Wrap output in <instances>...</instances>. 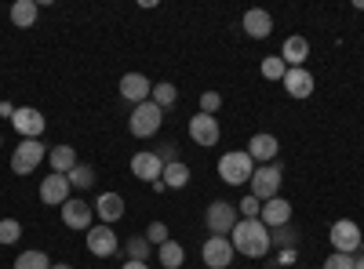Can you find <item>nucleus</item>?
Segmentation results:
<instances>
[{"mask_svg": "<svg viewBox=\"0 0 364 269\" xmlns=\"http://www.w3.org/2000/svg\"><path fill=\"white\" fill-rule=\"evenodd\" d=\"M230 244L245 258H266L269 255V229L259 219H240L230 233Z\"/></svg>", "mask_w": 364, "mask_h": 269, "instance_id": "nucleus-1", "label": "nucleus"}, {"mask_svg": "<svg viewBox=\"0 0 364 269\" xmlns=\"http://www.w3.org/2000/svg\"><path fill=\"white\" fill-rule=\"evenodd\" d=\"M219 175H223L226 186H245L255 175V160L248 157V149H233V153L219 157Z\"/></svg>", "mask_w": 364, "mask_h": 269, "instance_id": "nucleus-2", "label": "nucleus"}, {"mask_svg": "<svg viewBox=\"0 0 364 269\" xmlns=\"http://www.w3.org/2000/svg\"><path fill=\"white\" fill-rule=\"evenodd\" d=\"M48 160V146L41 138H22L11 153V175H33Z\"/></svg>", "mask_w": 364, "mask_h": 269, "instance_id": "nucleus-3", "label": "nucleus"}, {"mask_svg": "<svg viewBox=\"0 0 364 269\" xmlns=\"http://www.w3.org/2000/svg\"><path fill=\"white\" fill-rule=\"evenodd\" d=\"M161 124H164V109L154 106V99L142 102V106H135L132 116H128V131H132L135 138H154V135L161 131Z\"/></svg>", "mask_w": 364, "mask_h": 269, "instance_id": "nucleus-4", "label": "nucleus"}, {"mask_svg": "<svg viewBox=\"0 0 364 269\" xmlns=\"http://www.w3.org/2000/svg\"><path fill=\"white\" fill-rule=\"evenodd\" d=\"M204 222H208L211 236H230L233 226L240 222V212H237V204H230V200H211L208 212H204Z\"/></svg>", "mask_w": 364, "mask_h": 269, "instance_id": "nucleus-5", "label": "nucleus"}, {"mask_svg": "<svg viewBox=\"0 0 364 269\" xmlns=\"http://www.w3.org/2000/svg\"><path fill=\"white\" fill-rule=\"evenodd\" d=\"M281 164H262V168H255V175H252V197H259L262 204L266 200H273V197H281Z\"/></svg>", "mask_w": 364, "mask_h": 269, "instance_id": "nucleus-6", "label": "nucleus"}, {"mask_svg": "<svg viewBox=\"0 0 364 269\" xmlns=\"http://www.w3.org/2000/svg\"><path fill=\"white\" fill-rule=\"evenodd\" d=\"M233 255H237V251H233V244H230V236H208L204 248H200V258H204L208 269H230Z\"/></svg>", "mask_w": 364, "mask_h": 269, "instance_id": "nucleus-7", "label": "nucleus"}, {"mask_svg": "<svg viewBox=\"0 0 364 269\" xmlns=\"http://www.w3.org/2000/svg\"><path fill=\"white\" fill-rule=\"evenodd\" d=\"M360 229H357V222H350V219H339L336 226L328 229V241H331V248L336 251H343V255H353L357 248H360Z\"/></svg>", "mask_w": 364, "mask_h": 269, "instance_id": "nucleus-8", "label": "nucleus"}, {"mask_svg": "<svg viewBox=\"0 0 364 269\" xmlns=\"http://www.w3.org/2000/svg\"><path fill=\"white\" fill-rule=\"evenodd\" d=\"M63 222L70 226V229H77V233H87L91 229V219H95V207H91L87 200H80V197H70L63 207Z\"/></svg>", "mask_w": 364, "mask_h": 269, "instance_id": "nucleus-9", "label": "nucleus"}, {"mask_svg": "<svg viewBox=\"0 0 364 269\" xmlns=\"http://www.w3.org/2000/svg\"><path fill=\"white\" fill-rule=\"evenodd\" d=\"M149 95H154L149 77H142V73H124V77H120V99H124V102L142 106V102H149Z\"/></svg>", "mask_w": 364, "mask_h": 269, "instance_id": "nucleus-10", "label": "nucleus"}, {"mask_svg": "<svg viewBox=\"0 0 364 269\" xmlns=\"http://www.w3.org/2000/svg\"><path fill=\"white\" fill-rule=\"evenodd\" d=\"M190 138L197 142V146H219V138H223V128H219V121L215 116H208V113H197L193 121H190Z\"/></svg>", "mask_w": 364, "mask_h": 269, "instance_id": "nucleus-11", "label": "nucleus"}, {"mask_svg": "<svg viewBox=\"0 0 364 269\" xmlns=\"http://www.w3.org/2000/svg\"><path fill=\"white\" fill-rule=\"evenodd\" d=\"M11 128H15L22 138H41V135H44V113L33 109V106H22V109H15V116H11Z\"/></svg>", "mask_w": 364, "mask_h": 269, "instance_id": "nucleus-12", "label": "nucleus"}, {"mask_svg": "<svg viewBox=\"0 0 364 269\" xmlns=\"http://www.w3.org/2000/svg\"><path fill=\"white\" fill-rule=\"evenodd\" d=\"M70 193H73V186H70V178L66 175H48L44 182H41V204H51V207H63L66 200H70Z\"/></svg>", "mask_w": 364, "mask_h": 269, "instance_id": "nucleus-13", "label": "nucleus"}, {"mask_svg": "<svg viewBox=\"0 0 364 269\" xmlns=\"http://www.w3.org/2000/svg\"><path fill=\"white\" fill-rule=\"evenodd\" d=\"M117 233L109 229V226H91L87 229V251L95 255V258H109V255H117Z\"/></svg>", "mask_w": 364, "mask_h": 269, "instance_id": "nucleus-14", "label": "nucleus"}, {"mask_svg": "<svg viewBox=\"0 0 364 269\" xmlns=\"http://www.w3.org/2000/svg\"><path fill=\"white\" fill-rule=\"evenodd\" d=\"M132 175L142 178V182H157V178L164 175V164H161V157L154 153V149H142V153L132 157Z\"/></svg>", "mask_w": 364, "mask_h": 269, "instance_id": "nucleus-15", "label": "nucleus"}, {"mask_svg": "<svg viewBox=\"0 0 364 269\" xmlns=\"http://www.w3.org/2000/svg\"><path fill=\"white\" fill-rule=\"evenodd\" d=\"M259 222H262L266 229H281V226H288V222H291V204H288L284 197H273V200H266V204H262V215H259Z\"/></svg>", "mask_w": 364, "mask_h": 269, "instance_id": "nucleus-16", "label": "nucleus"}, {"mask_svg": "<svg viewBox=\"0 0 364 269\" xmlns=\"http://www.w3.org/2000/svg\"><path fill=\"white\" fill-rule=\"evenodd\" d=\"M277 149H281L277 135L259 131V135H252V142H248V157H252V160H259V164H273V157H277Z\"/></svg>", "mask_w": 364, "mask_h": 269, "instance_id": "nucleus-17", "label": "nucleus"}, {"mask_svg": "<svg viewBox=\"0 0 364 269\" xmlns=\"http://www.w3.org/2000/svg\"><path fill=\"white\" fill-rule=\"evenodd\" d=\"M245 33L252 37V40H266L269 33H273V15L269 11H262V8H252V11H245Z\"/></svg>", "mask_w": 364, "mask_h": 269, "instance_id": "nucleus-18", "label": "nucleus"}, {"mask_svg": "<svg viewBox=\"0 0 364 269\" xmlns=\"http://www.w3.org/2000/svg\"><path fill=\"white\" fill-rule=\"evenodd\" d=\"M281 58H284V66L288 70H302V62H306V58H310V40L306 37H288L284 40V48H281Z\"/></svg>", "mask_w": 364, "mask_h": 269, "instance_id": "nucleus-19", "label": "nucleus"}, {"mask_svg": "<svg viewBox=\"0 0 364 269\" xmlns=\"http://www.w3.org/2000/svg\"><path fill=\"white\" fill-rule=\"evenodd\" d=\"M281 84H284V92H288L291 99H310V95H314V77H310V70H288Z\"/></svg>", "mask_w": 364, "mask_h": 269, "instance_id": "nucleus-20", "label": "nucleus"}, {"mask_svg": "<svg viewBox=\"0 0 364 269\" xmlns=\"http://www.w3.org/2000/svg\"><path fill=\"white\" fill-rule=\"evenodd\" d=\"M48 164H51L55 175H70L80 160H77V149L63 142V146H51V149H48Z\"/></svg>", "mask_w": 364, "mask_h": 269, "instance_id": "nucleus-21", "label": "nucleus"}, {"mask_svg": "<svg viewBox=\"0 0 364 269\" xmlns=\"http://www.w3.org/2000/svg\"><path fill=\"white\" fill-rule=\"evenodd\" d=\"M95 215L102 219V226L124 219V197H120V193H102V197L95 200Z\"/></svg>", "mask_w": 364, "mask_h": 269, "instance_id": "nucleus-22", "label": "nucleus"}, {"mask_svg": "<svg viewBox=\"0 0 364 269\" xmlns=\"http://www.w3.org/2000/svg\"><path fill=\"white\" fill-rule=\"evenodd\" d=\"M37 15H41V4H37V0H15V4H11V22H15L18 29L37 26Z\"/></svg>", "mask_w": 364, "mask_h": 269, "instance_id": "nucleus-23", "label": "nucleus"}, {"mask_svg": "<svg viewBox=\"0 0 364 269\" xmlns=\"http://www.w3.org/2000/svg\"><path fill=\"white\" fill-rule=\"evenodd\" d=\"M164 186L168 190H182L190 182V168H186V160H175V164H164Z\"/></svg>", "mask_w": 364, "mask_h": 269, "instance_id": "nucleus-24", "label": "nucleus"}, {"mask_svg": "<svg viewBox=\"0 0 364 269\" xmlns=\"http://www.w3.org/2000/svg\"><path fill=\"white\" fill-rule=\"evenodd\" d=\"M157 258H161V265H164V269H178L182 262H186V248L175 244V241H168V244H161V248H157Z\"/></svg>", "mask_w": 364, "mask_h": 269, "instance_id": "nucleus-25", "label": "nucleus"}, {"mask_svg": "<svg viewBox=\"0 0 364 269\" xmlns=\"http://www.w3.org/2000/svg\"><path fill=\"white\" fill-rule=\"evenodd\" d=\"M269 248H281V251H299V233H295L291 226L269 229Z\"/></svg>", "mask_w": 364, "mask_h": 269, "instance_id": "nucleus-26", "label": "nucleus"}, {"mask_svg": "<svg viewBox=\"0 0 364 269\" xmlns=\"http://www.w3.org/2000/svg\"><path fill=\"white\" fill-rule=\"evenodd\" d=\"M11 269H51V258L44 255V251H22L18 258H15V265Z\"/></svg>", "mask_w": 364, "mask_h": 269, "instance_id": "nucleus-27", "label": "nucleus"}, {"mask_svg": "<svg viewBox=\"0 0 364 269\" xmlns=\"http://www.w3.org/2000/svg\"><path fill=\"white\" fill-rule=\"evenodd\" d=\"M66 178H70L73 190H91V186H95V168H91V164H77Z\"/></svg>", "mask_w": 364, "mask_h": 269, "instance_id": "nucleus-28", "label": "nucleus"}, {"mask_svg": "<svg viewBox=\"0 0 364 269\" xmlns=\"http://www.w3.org/2000/svg\"><path fill=\"white\" fill-rule=\"evenodd\" d=\"M149 99H154V106H161V109H171L175 106V99H178V87L175 84H154V95H149Z\"/></svg>", "mask_w": 364, "mask_h": 269, "instance_id": "nucleus-29", "label": "nucleus"}, {"mask_svg": "<svg viewBox=\"0 0 364 269\" xmlns=\"http://www.w3.org/2000/svg\"><path fill=\"white\" fill-rule=\"evenodd\" d=\"M149 251H154V244H149L146 236H132V241L124 244V255H128V262H146V258H149Z\"/></svg>", "mask_w": 364, "mask_h": 269, "instance_id": "nucleus-30", "label": "nucleus"}, {"mask_svg": "<svg viewBox=\"0 0 364 269\" xmlns=\"http://www.w3.org/2000/svg\"><path fill=\"white\" fill-rule=\"evenodd\" d=\"M262 77L266 80H284V73H288V66H284V58L281 55H269V58H262Z\"/></svg>", "mask_w": 364, "mask_h": 269, "instance_id": "nucleus-31", "label": "nucleus"}, {"mask_svg": "<svg viewBox=\"0 0 364 269\" xmlns=\"http://www.w3.org/2000/svg\"><path fill=\"white\" fill-rule=\"evenodd\" d=\"M18 236H22L18 219H0V244H18Z\"/></svg>", "mask_w": 364, "mask_h": 269, "instance_id": "nucleus-32", "label": "nucleus"}, {"mask_svg": "<svg viewBox=\"0 0 364 269\" xmlns=\"http://www.w3.org/2000/svg\"><path fill=\"white\" fill-rule=\"evenodd\" d=\"M142 236H146V241H149V244H157V248L171 241V236H168V226H164V222H149V229H146Z\"/></svg>", "mask_w": 364, "mask_h": 269, "instance_id": "nucleus-33", "label": "nucleus"}, {"mask_svg": "<svg viewBox=\"0 0 364 269\" xmlns=\"http://www.w3.org/2000/svg\"><path fill=\"white\" fill-rule=\"evenodd\" d=\"M219 109H223V95H219V92H204V95H200V113L215 116Z\"/></svg>", "mask_w": 364, "mask_h": 269, "instance_id": "nucleus-34", "label": "nucleus"}, {"mask_svg": "<svg viewBox=\"0 0 364 269\" xmlns=\"http://www.w3.org/2000/svg\"><path fill=\"white\" fill-rule=\"evenodd\" d=\"M262 215V200L259 197H245L240 200V219H259Z\"/></svg>", "mask_w": 364, "mask_h": 269, "instance_id": "nucleus-35", "label": "nucleus"}, {"mask_svg": "<svg viewBox=\"0 0 364 269\" xmlns=\"http://www.w3.org/2000/svg\"><path fill=\"white\" fill-rule=\"evenodd\" d=\"M324 269H353V255H343V251H331Z\"/></svg>", "mask_w": 364, "mask_h": 269, "instance_id": "nucleus-36", "label": "nucleus"}, {"mask_svg": "<svg viewBox=\"0 0 364 269\" xmlns=\"http://www.w3.org/2000/svg\"><path fill=\"white\" fill-rule=\"evenodd\" d=\"M154 153L161 157V164H175V160H178V149H175V142H161V146L154 149Z\"/></svg>", "mask_w": 364, "mask_h": 269, "instance_id": "nucleus-37", "label": "nucleus"}, {"mask_svg": "<svg viewBox=\"0 0 364 269\" xmlns=\"http://www.w3.org/2000/svg\"><path fill=\"white\" fill-rule=\"evenodd\" d=\"M0 116H4V121H11V116H15V106H11V102H0Z\"/></svg>", "mask_w": 364, "mask_h": 269, "instance_id": "nucleus-38", "label": "nucleus"}, {"mask_svg": "<svg viewBox=\"0 0 364 269\" xmlns=\"http://www.w3.org/2000/svg\"><path fill=\"white\" fill-rule=\"evenodd\" d=\"M295 262V251H281V262L277 265H291Z\"/></svg>", "mask_w": 364, "mask_h": 269, "instance_id": "nucleus-39", "label": "nucleus"}, {"mask_svg": "<svg viewBox=\"0 0 364 269\" xmlns=\"http://www.w3.org/2000/svg\"><path fill=\"white\" fill-rule=\"evenodd\" d=\"M120 269H149V265H146V262H124Z\"/></svg>", "mask_w": 364, "mask_h": 269, "instance_id": "nucleus-40", "label": "nucleus"}, {"mask_svg": "<svg viewBox=\"0 0 364 269\" xmlns=\"http://www.w3.org/2000/svg\"><path fill=\"white\" fill-rule=\"evenodd\" d=\"M51 269H73L70 262H51Z\"/></svg>", "mask_w": 364, "mask_h": 269, "instance_id": "nucleus-41", "label": "nucleus"}, {"mask_svg": "<svg viewBox=\"0 0 364 269\" xmlns=\"http://www.w3.org/2000/svg\"><path fill=\"white\" fill-rule=\"evenodd\" d=\"M353 269H364V255H360V258H353Z\"/></svg>", "mask_w": 364, "mask_h": 269, "instance_id": "nucleus-42", "label": "nucleus"}, {"mask_svg": "<svg viewBox=\"0 0 364 269\" xmlns=\"http://www.w3.org/2000/svg\"><path fill=\"white\" fill-rule=\"evenodd\" d=\"M360 255H364V236H360Z\"/></svg>", "mask_w": 364, "mask_h": 269, "instance_id": "nucleus-43", "label": "nucleus"}]
</instances>
